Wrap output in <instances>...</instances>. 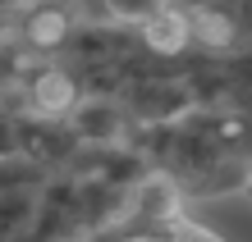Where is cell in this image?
Here are the masks:
<instances>
[{"label": "cell", "mask_w": 252, "mask_h": 242, "mask_svg": "<svg viewBox=\"0 0 252 242\" xmlns=\"http://www.w3.org/2000/svg\"><path fill=\"white\" fill-rule=\"evenodd\" d=\"M69 32H73V27L64 19V9H55V5L37 9L32 19H28V41H37V46H64Z\"/></svg>", "instance_id": "cell-1"}]
</instances>
